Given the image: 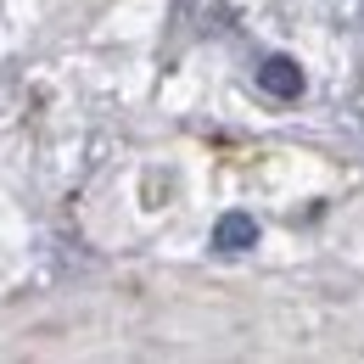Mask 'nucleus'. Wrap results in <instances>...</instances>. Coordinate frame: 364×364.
I'll return each instance as SVG.
<instances>
[{"mask_svg": "<svg viewBox=\"0 0 364 364\" xmlns=\"http://www.w3.org/2000/svg\"><path fill=\"white\" fill-rule=\"evenodd\" d=\"M258 241V225L247 219V213H225L219 230H213V247H225V252H241V247H252Z\"/></svg>", "mask_w": 364, "mask_h": 364, "instance_id": "f03ea898", "label": "nucleus"}, {"mask_svg": "<svg viewBox=\"0 0 364 364\" xmlns=\"http://www.w3.org/2000/svg\"><path fill=\"white\" fill-rule=\"evenodd\" d=\"M258 85H264L269 95H280V101H291V95L303 90V73H297L291 56H269V62L258 68Z\"/></svg>", "mask_w": 364, "mask_h": 364, "instance_id": "f257e3e1", "label": "nucleus"}]
</instances>
